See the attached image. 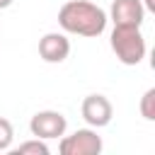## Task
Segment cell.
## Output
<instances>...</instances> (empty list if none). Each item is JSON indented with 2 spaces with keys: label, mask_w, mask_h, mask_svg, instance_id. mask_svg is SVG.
<instances>
[{
  "label": "cell",
  "mask_w": 155,
  "mask_h": 155,
  "mask_svg": "<svg viewBox=\"0 0 155 155\" xmlns=\"http://www.w3.org/2000/svg\"><path fill=\"white\" fill-rule=\"evenodd\" d=\"M107 22H109L107 12L90 0H68L58 10V27L65 34L94 39V36L104 34Z\"/></svg>",
  "instance_id": "6da1fadb"
},
{
  "label": "cell",
  "mask_w": 155,
  "mask_h": 155,
  "mask_svg": "<svg viewBox=\"0 0 155 155\" xmlns=\"http://www.w3.org/2000/svg\"><path fill=\"white\" fill-rule=\"evenodd\" d=\"M109 44H111L114 56L124 65H138L145 58V51H148L145 36L140 34V27H119V24H114Z\"/></svg>",
  "instance_id": "7a4b0ae2"
},
{
  "label": "cell",
  "mask_w": 155,
  "mask_h": 155,
  "mask_svg": "<svg viewBox=\"0 0 155 155\" xmlns=\"http://www.w3.org/2000/svg\"><path fill=\"white\" fill-rule=\"evenodd\" d=\"M104 148L102 136H97V128H78L70 136H61L58 153L61 155H99Z\"/></svg>",
  "instance_id": "3957f363"
},
{
  "label": "cell",
  "mask_w": 155,
  "mask_h": 155,
  "mask_svg": "<svg viewBox=\"0 0 155 155\" xmlns=\"http://www.w3.org/2000/svg\"><path fill=\"white\" fill-rule=\"evenodd\" d=\"M68 128V119L56 111V109H44V111H36L29 121V131L34 138H41V140H53V138H61Z\"/></svg>",
  "instance_id": "277c9868"
},
{
  "label": "cell",
  "mask_w": 155,
  "mask_h": 155,
  "mask_svg": "<svg viewBox=\"0 0 155 155\" xmlns=\"http://www.w3.org/2000/svg\"><path fill=\"white\" fill-rule=\"evenodd\" d=\"M80 114L87 121V126L104 128L111 121V116H114V107H111V102L104 94H87L82 99V104H80Z\"/></svg>",
  "instance_id": "5b68a950"
},
{
  "label": "cell",
  "mask_w": 155,
  "mask_h": 155,
  "mask_svg": "<svg viewBox=\"0 0 155 155\" xmlns=\"http://www.w3.org/2000/svg\"><path fill=\"white\" fill-rule=\"evenodd\" d=\"M107 17L119 27H140L145 19V7L140 0H114Z\"/></svg>",
  "instance_id": "8992f818"
},
{
  "label": "cell",
  "mask_w": 155,
  "mask_h": 155,
  "mask_svg": "<svg viewBox=\"0 0 155 155\" xmlns=\"http://www.w3.org/2000/svg\"><path fill=\"white\" fill-rule=\"evenodd\" d=\"M39 56L46 63H63L70 56V39L61 31H48L39 39Z\"/></svg>",
  "instance_id": "52a82bcc"
},
{
  "label": "cell",
  "mask_w": 155,
  "mask_h": 155,
  "mask_svg": "<svg viewBox=\"0 0 155 155\" xmlns=\"http://www.w3.org/2000/svg\"><path fill=\"white\" fill-rule=\"evenodd\" d=\"M15 153H17V155H48V145H46V140H41V138H31V140L19 143V148H17Z\"/></svg>",
  "instance_id": "ba28073f"
},
{
  "label": "cell",
  "mask_w": 155,
  "mask_h": 155,
  "mask_svg": "<svg viewBox=\"0 0 155 155\" xmlns=\"http://www.w3.org/2000/svg\"><path fill=\"white\" fill-rule=\"evenodd\" d=\"M140 116L145 121H155V87L145 90V94L140 97Z\"/></svg>",
  "instance_id": "9c48e42d"
},
{
  "label": "cell",
  "mask_w": 155,
  "mask_h": 155,
  "mask_svg": "<svg viewBox=\"0 0 155 155\" xmlns=\"http://www.w3.org/2000/svg\"><path fill=\"white\" fill-rule=\"evenodd\" d=\"M12 140H15V128H12V124H10L5 116H0V153L10 150V148H12Z\"/></svg>",
  "instance_id": "30bf717a"
},
{
  "label": "cell",
  "mask_w": 155,
  "mask_h": 155,
  "mask_svg": "<svg viewBox=\"0 0 155 155\" xmlns=\"http://www.w3.org/2000/svg\"><path fill=\"white\" fill-rule=\"evenodd\" d=\"M140 2H143L145 12H155V0H140Z\"/></svg>",
  "instance_id": "8fae6325"
},
{
  "label": "cell",
  "mask_w": 155,
  "mask_h": 155,
  "mask_svg": "<svg viewBox=\"0 0 155 155\" xmlns=\"http://www.w3.org/2000/svg\"><path fill=\"white\" fill-rule=\"evenodd\" d=\"M15 0H0V10H5V7H10Z\"/></svg>",
  "instance_id": "7c38bea8"
}]
</instances>
